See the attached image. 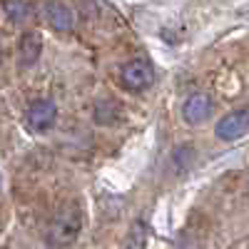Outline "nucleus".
<instances>
[{
	"label": "nucleus",
	"instance_id": "f257e3e1",
	"mask_svg": "<svg viewBox=\"0 0 249 249\" xmlns=\"http://www.w3.org/2000/svg\"><path fill=\"white\" fill-rule=\"evenodd\" d=\"M82 222H85V214H82L77 202L60 207L55 219H53V224H50V234H48L53 249L70 247L77 239V234L82 232Z\"/></svg>",
	"mask_w": 249,
	"mask_h": 249
},
{
	"label": "nucleus",
	"instance_id": "1a4fd4ad",
	"mask_svg": "<svg viewBox=\"0 0 249 249\" xmlns=\"http://www.w3.org/2000/svg\"><path fill=\"white\" fill-rule=\"evenodd\" d=\"M117 120H120V105L115 100L97 102V107H95V122L97 124H112Z\"/></svg>",
	"mask_w": 249,
	"mask_h": 249
},
{
	"label": "nucleus",
	"instance_id": "20e7f679",
	"mask_svg": "<svg viewBox=\"0 0 249 249\" xmlns=\"http://www.w3.org/2000/svg\"><path fill=\"white\" fill-rule=\"evenodd\" d=\"M25 117H28V124H30L33 130L43 132V130H50L53 127V122L57 117V107H55L53 100H33Z\"/></svg>",
	"mask_w": 249,
	"mask_h": 249
},
{
	"label": "nucleus",
	"instance_id": "9d476101",
	"mask_svg": "<svg viewBox=\"0 0 249 249\" xmlns=\"http://www.w3.org/2000/svg\"><path fill=\"white\" fill-rule=\"evenodd\" d=\"M147 244V232H144V224L142 222H135L132 230H130V237H127V247L124 249H144Z\"/></svg>",
	"mask_w": 249,
	"mask_h": 249
},
{
	"label": "nucleus",
	"instance_id": "9b49d317",
	"mask_svg": "<svg viewBox=\"0 0 249 249\" xmlns=\"http://www.w3.org/2000/svg\"><path fill=\"white\" fill-rule=\"evenodd\" d=\"M0 60H3V43H0Z\"/></svg>",
	"mask_w": 249,
	"mask_h": 249
},
{
	"label": "nucleus",
	"instance_id": "423d86ee",
	"mask_svg": "<svg viewBox=\"0 0 249 249\" xmlns=\"http://www.w3.org/2000/svg\"><path fill=\"white\" fill-rule=\"evenodd\" d=\"M40 53H43V37H40L37 33H23V37L18 40V62H20V68L35 65Z\"/></svg>",
	"mask_w": 249,
	"mask_h": 249
},
{
	"label": "nucleus",
	"instance_id": "f03ea898",
	"mask_svg": "<svg viewBox=\"0 0 249 249\" xmlns=\"http://www.w3.org/2000/svg\"><path fill=\"white\" fill-rule=\"evenodd\" d=\"M122 82H124V88L132 90V92H140L144 88H150L152 82H155V70L147 60H142V57H135L130 62H124L122 65Z\"/></svg>",
	"mask_w": 249,
	"mask_h": 249
},
{
	"label": "nucleus",
	"instance_id": "39448f33",
	"mask_svg": "<svg viewBox=\"0 0 249 249\" xmlns=\"http://www.w3.org/2000/svg\"><path fill=\"white\" fill-rule=\"evenodd\" d=\"M182 115L184 120L190 122V124H202L210 120L212 115V100L210 95H204V92H195L184 100V105H182Z\"/></svg>",
	"mask_w": 249,
	"mask_h": 249
},
{
	"label": "nucleus",
	"instance_id": "6e6552de",
	"mask_svg": "<svg viewBox=\"0 0 249 249\" xmlns=\"http://www.w3.org/2000/svg\"><path fill=\"white\" fill-rule=\"evenodd\" d=\"M3 13L8 15L10 23H25L30 18V5L25 0H3Z\"/></svg>",
	"mask_w": 249,
	"mask_h": 249
},
{
	"label": "nucleus",
	"instance_id": "7ed1b4c3",
	"mask_svg": "<svg viewBox=\"0 0 249 249\" xmlns=\"http://www.w3.org/2000/svg\"><path fill=\"white\" fill-rule=\"evenodd\" d=\"M247 132H249V110H237V112L224 115L214 127V135L224 142H234Z\"/></svg>",
	"mask_w": 249,
	"mask_h": 249
},
{
	"label": "nucleus",
	"instance_id": "0eeeda50",
	"mask_svg": "<svg viewBox=\"0 0 249 249\" xmlns=\"http://www.w3.org/2000/svg\"><path fill=\"white\" fill-rule=\"evenodd\" d=\"M45 18H48V25L53 30H70L72 28V10L62 0H48Z\"/></svg>",
	"mask_w": 249,
	"mask_h": 249
}]
</instances>
